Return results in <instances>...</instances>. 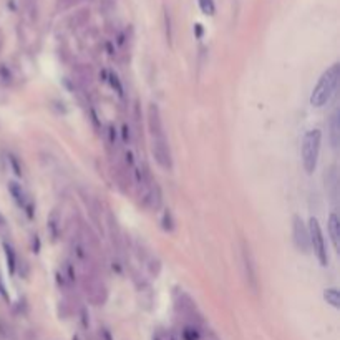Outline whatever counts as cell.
Instances as JSON below:
<instances>
[{
	"label": "cell",
	"instance_id": "3",
	"mask_svg": "<svg viewBox=\"0 0 340 340\" xmlns=\"http://www.w3.org/2000/svg\"><path fill=\"white\" fill-rule=\"evenodd\" d=\"M81 286H83L86 297L90 299L91 304H95V306H103V304L106 302V299H108L106 286H105L97 276L86 274V276H83V279H81Z\"/></svg>",
	"mask_w": 340,
	"mask_h": 340
},
{
	"label": "cell",
	"instance_id": "11",
	"mask_svg": "<svg viewBox=\"0 0 340 340\" xmlns=\"http://www.w3.org/2000/svg\"><path fill=\"white\" fill-rule=\"evenodd\" d=\"M329 141L334 150L339 148L340 143V111L335 110L329 120Z\"/></svg>",
	"mask_w": 340,
	"mask_h": 340
},
{
	"label": "cell",
	"instance_id": "1",
	"mask_svg": "<svg viewBox=\"0 0 340 340\" xmlns=\"http://www.w3.org/2000/svg\"><path fill=\"white\" fill-rule=\"evenodd\" d=\"M339 78H340V65L334 63L327 72H324V75H322L319 78V81H317L315 88H314L312 95H311L312 106L322 108L324 105H327L334 98L335 91H337V86H339Z\"/></svg>",
	"mask_w": 340,
	"mask_h": 340
},
{
	"label": "cell",
	"instance_id": "19",
	"mask_svg": "<svg viewBox=\"0 0 340 340\" xmlns=\"http://www.w3.org/2000/svg\"><path fill=\"white\" fill-rule=\"evenodd\" d=\"M163 229L164 231H173L174 229V221H173V214L169 209H166L163 214Z\"/></svg>",
	"mask_w": 340,
	"mask_h": 340
},
{
	"label": "cell",
	"instance_id": "9",
	"mask_svg": "<svg viewBox=\"0 0 340 340\" xmlns=\"http://www.w3.org/2000/svg\"><path fill=\"white\" fill-rule=\"evenodd\" d=\"M141 203H143V206L146 209H150V211H158V209L163 206V193H161V187L158 186V183L153 181L145 191H143Z\"/></svg>",
	"mask_w": 340,
	"mask_h": 340
},
{
	"label": "cell",
	"instance_id": "13",
	"mask_svg": "<svg viewBox=\"0 0 340 340\" xmlns=\"http://www.w3.org/2000/svg\"><path fill=\"white\" fill-rule=\"evenodd\" d=\"M60 222H62V217H60L58 211H52V214L49 216V221H47V229H49L50 236L53 241H56L60 236V229H62V226H60Z\"/></svg>",
	"mask_w": 340,
	"mask_h": 340
},
{
	"label": "cell",
	"instance_id": "8",
	"mask_svg": "<svg viewBox=\"0 0 340 340\" xmlns=\"http://www.w3.org/2000/svg\"><path fill=\"white\" fill-rule=\"evenodd\" d=\"M292 236H294V244L295 247L307 254L311 251V236H309V228L304 224L302 217L294 216V221H292Z\"/></svg>",
	"mask_w": 340,
	"mask_h": 340
},
{
	"label": "cell",
	"instance_id": "23",
	"mask_svg": "<svg viewBox=\"0 0 340 340\" xmlns=\"http://www.w3.org/2000/svg\"><path fill=\"white\" fill-rule=\"evenodd\" d=\"M2 47H3V35L0 32V50H2Z\"/></svg>",
	"mask_w": 340,
	"mask_h": 340
},
{
	"label": "cell",
	"instance_id": "4",
	"mask_svg": "<svg viewBox=\"0 0 340 340\" xmlns=\"http://www.w3.org/2000/svg\"><path fill=\"white\" fill-rule=\"evenodd\" d=\"M309 236H311V249L315 252L317 259H319L320 265L329 264V256H327V246H325V237L322 233V228L319 221L315 217H311V226H309Z\"/></svg>",
	"mask_w": 340,
	"mask_h": 340
},
{
	"label": "cell",
	"instance_id": "22",
	"mask_svg": "<svg viewBox=\"0 0 340 340\" xmlns=\"http://www.w3.org/2000/svg\"><path fill=\"white\" fill-rule=\"evenodd\" d=\"M0 226H5V217L0 214Z\"/></svg>",
	"mask_w": 340,
	"mask_h": 340
},
{
	"label": "cell",
	"instance_id": "10",
	"mask_svg": "<svg viewBox=\"0 0 340 340\" xmlns=\"http://www.w3.org/2000/svg\"><path fill=\"white\" fill-rule=\"evenodd\" d=\"M8 191H10L14 201L19 204V208L24 209V211L27 212L28 217H32V214H33V203H32V199H30V196L27 194V191L24 189V186L19 184V183H15V181H10V183H8Z\"/></svg>",
	"mask_w": 340,
	"mask_h": 340
},
{
	"label": "cell",
	"instance_id": "24",
	"mask_svg": "<svg viewBox=\"0 0 340 340\" xmlns=\"http://www.w3.org/2000/svg\"><path fill=\"white\" fill-rule=\"evenodd\" d=\"M73 340H80V339H77V337H75V339H73Z\"/></svg>",
	"mask_w": 340,
	"mask_h": 340
},
{
	"label": "cell",
	"instance_id": "6",
	"mask_svg": "<svg viewBox=\"0 0 340 340\" xmlns=\"http://www.w3.org/2000/svg\"><path fill=\"white\" fill-rule=\"evenodd\" d=\"M146 121H148V131L151 134V139H161L166 138V131H164L163 116H161V110L156 103H150L146 110Z\"/></svg>",
	"mask_w": 340,
	"mask_h": 340
},
{
	"label": "cell",
	"instance_id": "15",
	"mask_svg": "<svg viewBox=\"0 0 340 340\" xmlns=\"http://www.w3.org/2000/svg\"><path fill=\"white\" fill-rule=\"evenodd\" d=\"M324 299L330 304L332 307L339 309L340 307V292L335 287H330V289H325L324 292Z\"/></svg>",
	"mask_w": 340,
	"mask_h": 340
},
{
	"label": "cell",
	"instance_id": "7",
	"mask_svg": "<svg viewBox=\"0 0 340 340\" xmlns=\"http://www.w3.org/2000/svg\"><path fill=\"white\" fill-rule=\"evenodd\" d=\"M151 151H153L155 161L158 163L159 168H163L164 171H171L173 169V156L171 150H169L168 139H151Z\"/></svg>",
	"mask_w": 340,
	"mask_h": 340
},
{
	"label": "cell",
	"instance_id": "17",
	"mask_svg": "<svg viewBox=\"0 0 340 340\" xmlns=\"http://www.w3.org/2000/svg\"><path fill=\"white\" fill-rule=\"evenodd\" d=\"M198 2H199V7H201L203 14H206V15H214V12H216L214 0H198Z\"/></svg>",
	"mask_w": 340,
	"mask_h": 340
},
{
	"label": "cell",
	"instance_id": "14",
	"mask_svg": "<svg viewBox=\"0 0 340 340\" xmlns=\"http://www.w3.org/2000/svg\"><path fill=\"white\" fill-rule=\"evenodd\" d=\"M325 186L329 189L330 196L335 201L337 199V187H339V176H337V168L332 166L329 169V173L325 174Z\"/></svg>",
	"mask_w": 340,
	"mask_h": 340
},
{
	"label": "cell",
	"instance_id": "20",
	"mask_svg": "<svg viewBox=\"0 0 340 340\" xmlns=\"http://www.w3.org/2000/svg\"><path fill=\"white\" fill-rule=\"evenodd\" d=\"M183 337H184V340H198L199 334L194 327H186L184 332H183Z\"/></svg>",
	"mask_w": 340,
	"mask_h": 340
},
{
	"label": "cell",
	"instance_id": "5",
	"mask_svg": "<svg viewBox=\"0 0 340 340\" xmlns=\"http://www.w3.org/2000/svg\"><path fill=\"white\" fill-rule=\"evenodd\" d=\"M241 257H242V267H244V276H246L247 286H249L254 292H257V289H259V277H257V264H256L254 254H252L249 244H247L246 241L241 242Z\"/></svg>",
	"mask_w": 340,
	"mask_h": 340
},
{
	"label": "cell",
	"instance_id": "12",
	"mask_svg": "<svg viewBox=\"0 0 340 340\" xmlns=\"http://www.w3.org/2000/svg\"><path fill=\"white\" fill-rule=\"evenodd\" d=\"M327 228H329V236H330V241H332L334 249L339 251L340 249V219L335 212H332V214L329 216Z\"/></svg>",
	"mask_w": 340,
	"mask_h": 340
},
{
	"label": "cell",
	"instance_id": "16",
	"mask_svg": "<svg viewBox=\"0 0 340 340\" xmlns=\"http://www.w3.org/2000/svg\"><path fill=\"white\" fill-rule=\"evenodd\" d=\"M3 249H5V256H7L8 267H10L12 272H15V267H17V254H15L14 247H12L8 242H3Z\"/></svg>",
	"mask_w": 340,
	"mask_h": 340
},
{
	"label": "cell",
	"instance_id": "18",
	"mask_svg": "<svg viewBox=\"0 0 340 340\" xmlns=\"http://www.w3.org/2000/svg\"><path fill=\"white\" fill-rule=\"evenodd\" d=\"M164 30H166V40L171 45L173 43V27H171V15L168 10H164Z\"/></svg>",
	"mask_w": 340,
	"mask_h": 340
},
{
	"label": "cell",
	"instance_id": "21",
	"mask_svg": "<svg viewBox=\"0 0 340 340\" xmlns=\"http://www.w3.org/2000/svg\"><path fill=\"white\" fill-rule=\"evenodd\" d=\"M0 294H2L5 299H8V294H7V290H5V284H3V281H2V276H0Z\"/></svg>",
	"mask_w": 340,
	"mask_h": 340
},
{
	"label": "cell",
	"instance_id": "2",
	"mask_svg": "<svg viewBox=\"0 0 340 340\" xmlns=\"http://www.w3.org/2000/svg\"><path fill=\"white\" fill-rule=\"evenodd\" d=\"M320 146H322V133L320 130H309L302 138V166L306 169V173L312 174L315 171L317 163H319V155H320Z\"/></svg>",
	"mask_w": 340,
	"mask_h": 340
}]
</instances>
